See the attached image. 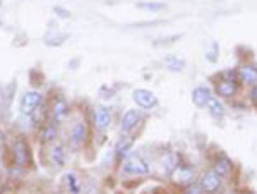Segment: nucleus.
I'll return each instance as SVG.
<instances>
[{"label":"nucleus","mask_w":257,"mask_h":194,"mask_svg":"<svg viewBox=\"0 0 257 194\" xmlns=\"http://www.w3.org/2000/svg\"><path fill=\"white\" fill-rule=\"evenodd\" d=\"M41 102H43V94L38 93V91H28L23 94V98H21V103H19V110L23 115H28V117H31L33 114L38 110V107L41 105Z\"/></svg>","instance_id":"f257e3e1"},{"label":"nucleus","mask_w":257,"mask_h":194,"mask_svg":"<svg viewBox=\"0 0 257 194\" xmlns=\"http://www.w3.org/2000/svg\"><path fill=\"white\" fill-rule=\"evenodd\" d=\"M238 72H233V71H228L225 72V79L219 81L216 84V91L219 96L223 98H231L238 89Z\"/></svg>","instance_id":"f03ea898"},{"label":"nucleus","mask_w":257,"mask_h":194,"mask_svg":"<svg viewBox=\"0 0 257 194\" xmlns=\"http://www.w3.org/2000/svg\"><path fill=\"white\" fill-rule=\"evenodd\" d=\"M123 172L131 175H146L149 174V165L148 162H144L141 155H131L123 162Z\"/></svg>","instance_id":"7ed1b4c3"},{"label":"nucleus","mask_w":257,"mask_h":194,"mask_svg":"<svg viewBox=\"0 0 257 194\" xmlns=\"http://www.w3.org/2000/svg\"><path fill=\"white\" fill-rule=\"evenodd\" d=\"M12 151H14V160L16 163L24 167L28 162H30V146L24 141L23 138H18L14 141V146H12Z\"/></svg>","instance_id":"20e7f679"},{"label":"nucleus","mask_w":257,"mask_h":194,"mask_svg":"<svg viewBox=\"0 0 257 194\" xmlns=\"http://www.w3.org/2000/svg\"><path fill=\"white\" fill-rule=\"evenodd\" d=\"M86 138H88V127H86V122H76L72 127H70V144L74 148H79L86 143Z\"/></svg>","instance_id":"39448f33"},{"label":"nucleus","mask_w":257,"mask_h":194,"mask_svg":"<svg viewBox=\"0 0 257 194\" xmlns=\"http://www.w3.org/2000/svg\"><path fill=\"white\" fill-rule=\"evenodd\" d=\"M132 98H134V102L138 103L139 107H143V109H153V107H156V103H158L156 94L153 91H148V89H136V91L132 93Z\"/></svg>","instance_id":"423d86ee"},{"label":"nucleus","mask_w":257,"mask_h":194,"mask_svg":"<svg viewBox=\"0 0 257 194\" xmlns=\"http://www.w3.org/2000/svg\"><path fill=\"white\" fill-rule=\"evenodd\" d=\"M141 121V112L138 109H132V110H127L122 117V124H120V129L122 133H131L132 129L138 127V124Z\"/></svg>","instance_id":"0eeeda50"},{"label":"nucleus","mask_w":257,"mask_h":194,"mask_svg":"<svg viewBox=\"0 0 257 194\" xmlns=\"http://www.w3.org/2000/svg\"><path fill=\"white\" fill-rule=\"evenodd\" d=\"M219 184H221V175H218L214 170L204 174V175H202V179H201V189H202V191H206V192L218 191Z\"/></svg>","instance_id":"6e6552de"},{"label":"nucleus","mask_w":257,"mask_h":194,"mask_svg":"<svg viewBox=\"0 0 257 194\" xmlns=\"http://www.w3.org/2000/svg\"><path fill=\"white\" fill-rule=\"evenodd\" d=\"M111 122V112L106 107H96L94 109V126L99 131H105Z\"/></svg>","instance_id":"1a4fd4ad"},{"label":"nucleus","mask_w":257,"mask_h":194,"mask_svg":"<svg viewBox=\"0 0 257 194\" xmlns=\"http://www.w3.org/2000/svg\"><path fill=\"white\" fill-rule=\"evenodd\" d=\"M238 81H242L243 84H254L257 82V67L255 65H242L238 69Z\"/></svg>","instance_id":"9d476101"},{"label":"nucleus","mask_w":257,"mask_h":194,"mask_svg":"<svg viewBox=\"0 0 257 194\" xmlns=\"http://www.w3.org/2000/svg\"><path fill=\"white\" fill-rule=\"evenodd\" d=\"M65 148L62 144H53L52 150H50V162L53 167H64L65 165Z\"/></svg>","instance_id":"9b49d317"},{"label":"nucleus","mask_w":257,"mask_h":194,"mask_svg":"<svg viewBox=\"0 0 257 194\" xmlns=\"http://www.w3.org/2000/svg\"><path fill=\"white\" fill-rule=\"evenodd\" d=\"M211 98V91L209 88H204V86H199L192 91V102L196 103L197 107H206V103Z\"/></svg>","instance_id":"f8f14e48"},{"label":"nucleus","mask_w":257,"mask_h":194,"mask_svg":"<svg viewBox=\"0 0 257 194\" xmlns=\"http://www.w3.org/2000/svg\"><path fill=\"white\" fill-rule=\"evenodd\" d=\"M67 114H69L67 103H65L64 100H57V102H55V105H53V109H52V117H53V121H55V122H62L65 117H67Z\"/></svg>","instance_id":"ddd939ff"},{"label":"nucleus","mask_w":257,"mask_h":194,"mask_svg":"<svg viewBox=\"0 0 257 194\" xmlns=\"http://www.w3.org/2000/svg\"><path fill=\"white\" fill-rule=\"evenodd\" d=\"M57 134H59V131H57V122H50V124H45L43 129H41V141L43 143H50V141H55Z\"/></svg>","instance_id":"4468645a"},{"label":"nucleus","mask_w":257,"mask_h":194,"mask_svg":"<svg viewBox=\"0 0 257 194\" xmlns=\"http://www.w3.org/2000/svg\"><path fill=\"white\" fill-rule=\"evenodd\" d=\"M206 107H208L209 114L213 115V117H223V115H225V107L221 105V102H219L218 98L211 96L208 103H206Z\"/></svg>","instance_id":"2eb2a0df"},{"label":"nucleus","mask_w":257,"mask_h":194,"mask_svg":"<svg viewBox=\"0 0 257 194\" xmlns=\"http://www.w3.org/2000/svg\"><path fill=\"white\" fill-rule=\"evenodd\" d=\"M214 172H216L218 175H228L231 172V162L226 158L225 155H221L219 158L216 160V165H214Z\"/></svg>","instance_id":"dca6fc26"},{"label":"nucleus","mask_w":257,"mask_h":194,"mask_svg":"<svg viewBox=\"0 0 257 194\" xmlns=\"http://www.w3.org/2000/svg\"><path fill=\"white\" fill-rule=\"evenodd\" d=\"M65 184H67L69 191L72 194H79V179H77V175L74 174V172H69V174H65Z\"/></svg>","instance_id":"f3484780"},{"label":"nucleus","mask_w":257,"mask_h":194,"mask_svg":"<svg viewBox=\"0 0 257 194\" xmlns=\"http://www.w3.org/2000/svg\"><path fill=\"white\" fill-rule=\"evenodd\" d=\"M165 64L168 65V69L170 71H182V69H184V60H180L178 59V57H167V59H165Z\"/></svg>","instance_id":"a211bd4d"},{"label":"nucleus","mask_w":257,"mask_h":194,"mask_svg":"<svg viewBox=\"0 0 257 194\" xmlns=\"http://www.w3.org/2000/svg\"><path fill=\"white\" fill-rule=\"evenodd\" d=\"M132 144H134V141H132L131 138H123L122 141H120V143L117 144V155H118V156L127 155V153H128V150H131Z\"/></svg>","instance_id":"6ab92c4d"},{"label":"nucleus","mask_w":257,"mask_h":194,"mask_svg":"<svg viewBox=\"0 0 257 194\" xmlns=\"http://www.w3.org/2000/svg\"><path fill=\"white\" fill-rule=\"evenodd\" d=\"M177 175H180V179H177V180H189V179H192V172L190 170H187V168H185V170H182L180 167H178V170H177V174H175V177Z\"/></svg>","instance_id":"aec40b11"},{"label":"nucleus","mask_w":257,"mask_h":194,"mask_svg":"<svg viewBox=\"0 0 257 194\" xmlns=\"http://www.w3.org/2000/svg\"><path fill=\"white\" fill-rule=\"evenodd\" d=\"M141 9H149V11H160L163 9V6L161 4H139Z\"/></svg>","instance_id":"412c9836"},{"label":"nucleus","mask_w":257,"mask_h":194,"mask_svg":"<svg viewBox=\"0 0 257 194\" xmlns=\"http://www.w3.org/2000/svg\"><path fill=\"white\" fill-rule=\"evenodd\" d=\"M201 191H202V189L199 187V185H190V187L185 189L184 194H202Z\"/></svg>","instance_id":"4be33fe9"},{"label":"nucleus","mask_w":257,"mask_h":194,"mask_svg":"<svg viewBox=\"0 0 257 194\" xmlns=\"http://www.w3.org/2000/svg\"><path fill=\"white\" fill-rule=\"evenodd\" d=\"M250 96H252V102L257 105V84L254 86V89H252V93H250Z\"/></svg>","instance_id":"5701e85b"}]
</instances>
